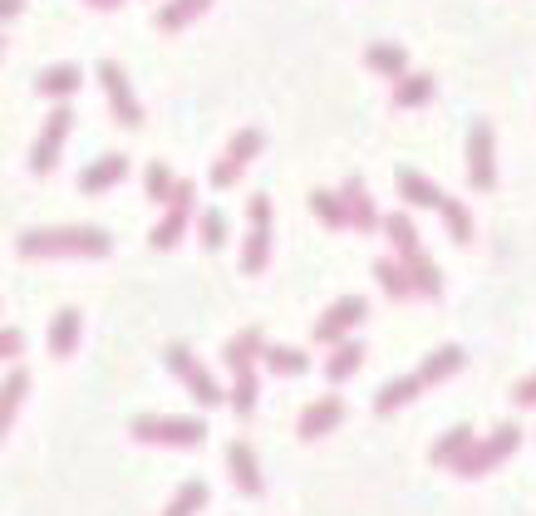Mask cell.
<instances>
[{
  "instance_id": "1",
  "label": "cell",
  "mask_w": 536,
  "mask_h": 516,
  "mask_svg": "<svg viewBox=\"0 0 536 516\" xmlns=\"http://www.w3.org/2000/svg\"><path fill=\"white\" fill-rule=\"evenodd\" d=\"M20 256H109V231L104 227L20 231Z\"/></svg>"
},
{
  "instance_id": "2",
  "label": "cell",
  "mask_w": 536,
  "mask_h": 516,
  "mask_svg": "<svg viewBox=\"0 0 536 516\" xmlns=\"http://www.w3.org/2000/svg\"><path fill=\"white\" fill-rule=\"evenodd\" d=\"M133 438L153 443V448H197L207 438V423L202 418H173V413H138Z\"/></svg>"
},
{
  "instance_id": "3",
  "label": "cell",
  "mask_w": 536,
  "mask_h": 516,
  "mask_svg": "<svg viewBox=\"0 0 536 516\" xmlns=\"http://www.w3.org/2000/svg\"><path fill=\"white\" fill-rule=\"evenodd\" d=\"M517 443H522V428H517V423H502V428H497L492 438H477L473 453L458 462L453 472H458V477H487V472H492L497 462L517 453Z\"/></svg>"
},
{
  "instance_id": "4",
  "label": "cell",
  "mask_w": 536,
  "mask_h": 516,
  "mask_svg": "<svg viewBox=\"0 0 536 516\" xmlns=\"http://www.w3.org/2000/svg\"><path fill=\"white\" fill-rule=\"evenodd\" d=\"M168 369H173L182 384H187V394L202 403V408H217V403H227L222 384H217V379L207 374V364H202V359H192V354H187L182 344H173V349H168Z\"/></svg>"
},
{
  "instance_id": "5",
  "label": "cell",
  "mask_w": 536,
  "mask_h": 516,
  "mask_svg": "<svg viewBox=\"0 0 536 516\" xmlns=\"http://www.w3.org/2000/svg\"><path fill=\"white\" fill-rule=\"evenodd\" d=\"M251 236H246V251H241V271L246 276H261L266 261H271V197H251Z\"/></svg>"
},
{
  "instance_id": "6",
  "label": "cell",
  "mask_w": 536,
  "mask_h": 516,
  "mask_svg": "<svg viewBox=\"0 0 536 516\" xmlns=\"http://www.w3.org/2000/svg\"><path fill=\"white\" fill-rule=\"evenodd\" d=\"M468 182L477 192L497 187V138H492V123H473L468 128Z\"/></svg>"
},
{
  "instance_id": "7",
  "label": "cell",
  "mask_w": 536,
  "mask_h": 516,
  "mask_svg": "<svg viewBox=\"0 0 536 516\" xmlns=\"http://www.w3.org/2000/svg\"><path fill=\"white\" fill-rule=\"evenodd\" d=\"M364 315H369L364 295H345V300H335V305L320 315V325L310 330V340H315V344H330V349H335L340 340H350V330H355Z\"/></svg>"
},
{
  "instance_id": "8",
  "label": "cell",
  "mask_w": 536,
  "mask_h": 516,
  "mask_svg": "<svg viewBox=\"0 0 536 516\" xmlns=\"http://www.w3.org/2000/svg\"><path fill=\"white\" fill-rule=\"evenodd\" d=\"M99 84H104V94H109L114 118H119L123 128H138V123H143V104H138V94H133L128 74H123L114 59H104V64H99Z\"/></svg>"
},
{
  "instance_id": "9",
  "label": "cell",
  "mask_w": 536,
  "mask_h": 516,
  "mask_svg": "<svg viewBox=\"0 0 536 516\" xmlns=\"http://www.w3.org/2000/svg\"><path fill=\"white\" fill-rule=\"evenodd\" d=\"M345 423V399L340 394H320V399H310L300 408L296 418V433L310 443V438H325V433H335Z\"/></svg>"
},
{
  "instance_id": "10",
  "label": "cell",
  "mask_w": 536,
  "mask_h": 516,
  "mask_svg": "<svg viewBox=\"0 0 536 516\" xmlns=\"http://www.w3.org/2000/svg\"><path fill=\"white\" fill-rule=\"evenodd\" d=\"M69 128H74V114H69V109L60 104L55 114L45 118V128H40V138H35V148H30V168H35V172H50V168H55V158H60Z\"/></svg>"
},
{
  "instance_id": "11",
  "label": "cell",
  "mask_w": 536,
  "mask_h": 516,
  "mask_svg": "<svg viewBox=\"0 0 536 516\" xmlns=\"http://www.w3.org/2000/svg\"><path fill=\"white\" fill-rule=\"evenodd\" d=\"M261 153V133L256 128H241L237 138L227 143V153H222V163L212 168V187H232L241 172H246V163Z\"/></svg>"
},
{
  "instance_id": "12",
  "label": "cell",
  "mask_w": 536,
  "mask_h": 516,
  "mask_svg": "<svg viewBox=\"0 0 536 516\" xmlns=\"http://www.w3.org/2000/svg\"><path fill=\"white\" fill-rule=\"evenodd\" d=\"M227 472H232V482H237L246 497H261L266 477H261V462H256V453H251L246 443H227Z\"/></svg>"
},
{
  "instance_id": "13",
  "label": "cell",
  "mask_w": 536,
  "mask_h": 516,
  "mask_svg": "<svg viewBox=\"0 0 536 516\" xmlns=\"http://www.w3.org/2000/svg\"><path fill=\"white\" fill-rule=\"evenodd\" d=\"M340 197H345V207H350V227L355 231H379L384 227V217L374 212V202H369V192H364V182H359V177H345Z\"/></svg>"
},
{
  "instance_id": "14",
  "label": "cell",
  "mask_w": 536,
  "mask_h": 516,
  "mask_svg": "<svg viewBox=\"0 0 536 516\" xmlns=\"http://www.w3.org/2000/svg\"><path fill=\"white\" fill-rule=\"evenodd\" d=\"M261 354H266V335H261V330H241V335H232L227 349H222V359H227V369H232V374L256 369V364H261Z\"/></svg>"
},
{
  "instance_id": "15",
  "label": "cell",
  "mask_w": 536,
  "mask_h": 516,
  "mask_svg": "<svg viewBox=\"0 0 536 516\" xmlns=\"http://www.w3.org/2000/svg\"><path fill=\"white\" fill-rule=\"evenodd\" d=\"M399 197H404V202H414V207H428V212H438L448 192H443L438 182H428L423 172H414V168H399Z\"/></svg>"
},
{
  "instance_id": "16",
  "label": "cell",
  "mask_w": 536,
  "mask_h": 516,
  "mask_svg": "<svg viewBox=\"0 0 536 516\" xmlns=\"http://www.w3.org/2000/svg\"><path fill=\"white\" fill-rule=\"evenodd\" d=\"M79 84H84V69H79V64H50V69L35 79V89H40L45 99H69V94H79Z\"/></svg>"
},
{
  "instance_id": "17",
  "label": "cell",
  "mask_w": 536,
  "mask_h": 516,
  "mask_svg": "<svg viewBox=\"0 0 536 516\" xmlns=\"http://www.w3.org/2000/svg\"><path fill=\"white\" fill-rule=\"evenodd\" d=\"M473 443H477L473 428H468V423H458V428H448V433L433 443V453H428V458L438 462V467H458V462L473 453Z\"/></svg>"
},
{
  "instance_id": "18",
  "label": "cell",
  "mask_w": 536,
  "mask_h": 516,
  "mask_svg": "<svg viewBox=\"0 0 536 516\" xmlns=\"http://www.w3.org/2000/svg\"><path fill=\"white\" fill-rule=\"evenodd\" d=\"M364 59H369V69H374V74H384L389 84H399V79L409 74V55H404V45H384V40H374V45L364 50Z\"/></svg>"
},
{
  "instance_id": "19",
  "label": "cell",
  "mask_w": 536,
  "mask_h": 516,
  "mask_svg": "<svg viewBox=\"0 0 536 516\" xmlns=\"http://www.w3.org/2000/svg\"><path fill=\"white\" fill-rule=\"evenodd\" d=\"M128 177V158L123 153H109V158H99L94 168H84V177H79V187L94 197V192H109L114 182H123Z\"/></svg>"
},
{
  "instance_id": "20",
  "label": "cell",
  "mask_w": 536,
  "mask_h": 516,
  "mask_svg": "<svg viewBox=\"0 0 536 516\" xmlns=\"http://www.w3.org/2000/svg\"><path fill=\"white\" fill-rule=\"evenodd\" d=\"M458 369H463V349H458V344H443V349H433V354L418 364L414 374L423 379V384H443V379L458 374Z\"/></svg>"
},
{
  "instance_id": "21",
  "label": "cell",
  "mask_w": 536,
  "mask_h": 516,
  "mask_svg": "<svg viewBox=\"0 0 536 516\" xmlns=\"http://www.w3.org/2000/svg\"><path fill=\"white\" fill-rule=\"evenodd\" d=\"M374 281L384 286L389 300H409V295H418L414 281H409V266H404V261H389V256H379V261H374Z\"/></svg>"
},
{
  "instance_id": "22",
  "label": "cell",
  "mask_w": 536,
  "mask_h": 516,
  "mask_svg": "<svg viewBox=\"0 0 536 516\" xmlns=\"http://www.w3.org/2000/svg\"><path fill=\"white\" fill-rule=\"evenodd\" d=\"M384 231H389V246L399 251V261H404V266L423 256V246H418V231H414V222H409L404 212H389V217H384Z\"/></svg>"
},
{
  "instance_id": "23",
  "label": "cell",
  "mask_w": 536,
  "mask_h": 516,
  "mask_svg": "<svg viewBox=\"0 0 536 516\" xmlns=\"http://www.w3.org/2000/svg\"><path fill=\"white\" fill-rule=\"evenodd\" d=\"M428 384L418 379V374H404V379H389L379 394H374V413H394V408H404L409 399H418Z\"/></svg>"
},
{
  "instance_id": "24",
  "label": "cell",
  "mask_w": 536,
  "mask_h": 516,
  "mask_svg": "<svg viewBox=\"0 0 536 516\" xmlns=\"http://www.w3.org/2000/svg\"><path fill=\"white\" fill-rule=\"evenodd\" d=\"M30 394V374L25 369H10V379L0 384V438H5V428H10V418L20 413V399Z\"/></svg>"
},
{
  "instance_id": "25",
  "label": "cell",
  "mask_w": 536,
  "mask_h": 516,
  "mask_svg": "<svg viewBox=\"0 0 536 516\" xmlns=\"http://www.w3.org/2000/svg\"><path fill=\"white\" fill-rule=\"evenodd\" d=\"M433 99V74H404L394 84V109H423Z\"/></svg>"
},
{
  "instance_id": "26",
  "label": "cell",
  "mask_w": 536,
  "mask_h": 516,
  "mask_svg": "<svg viewBox=\"0 0 536 516\" xmlns=\"http://www.w3.org/2000/svg\"><path fill=\"white\" fill-rule=\"evenodd\" d=\"M359 364H364V344L340 340L335 349H330V364H325V374H330L335 384H345L350 374H359Z\"/></svg>"
},
{
  "instance_id": "27",
  "label": "cell",
  "mask_w": 536,
  "mask_h": 516,
  "mask_svg": "<svg viewBox=\"0 0 536 516\" xmlns=\"http://www.w3.org/2000/svg\"><path fill=\"white\" fill-rule=\"evenodd\" d=\"M310 212H315L330 231L350 227V207H345V197H340V192H310Z\"/></svg>"
},
{
  "instance_id": "28",
  "label": "cell",
  "mask_w": 536,
  "mask_h": 516,
  "mask_svg": "<svg viewBox=\"0 0 536 516\" xmlns=\"http://www.w3.org/2000/svg\"><path fill=\"white\" fill-rule=\"evenodd\" d=\"M261 369H271V374H305V369H310V359H305L300 349H291V344H266Z\"/></svg>"
},
{
  "instance_id": "29",
  "label": "cell",
  "mask_w": 536,
  "mask_h": 516,
  "mask_svg": "<svg viewBox=\"0 0 536 516\" xmlns=\"http://www.w3.org/2000/svg\"><path fill=\"white\" fill-rule=\"evenodd\" d=\"M187 222H192V212H182V207H168V212H163V222L153 227V236H148V241H153L158 251H168V246H178L182 236H187Z\"/></svg>"
},
{
  "instance_id": "30",
  "label": "cell",
  "mask_w": 536,
  "mask_h": 516,
  "mask_svg": "<svg viewBox=\"0 0 536 516\" xmlns=\"http://www.w3.org/2000/svg\"><path fill=\"white\" fill-rule=\"evenodd\" d=\"M207 497H212V492H207V482H197V477H192V482H182L178 487V497L168 502V512L163 516H197L202 507H207Z\"/></svg>"
},
{
  "instance_id": "31",
  "label": "cell",
  "mask_w": 536,
  "mask_h": 516,
  "mask_svg": "<svg viewBox=\"0 0 536 516\" xmlns=\"http://www.w3.org/2000/svg\"><path fill=\"white\" fill-rule=\"evenodd\" d=\"M256 394H261V379H256V369H241V374H232V408H237L241 418H251L256 413Z\"/></svg>"
},
{
  "instance_id": "32",
  "label": "cell",
  "mask_w": 536,
  "mask_h": 516,
  "mask_svg": "<svg viewBox=\"0 0 536 516\" xmlns=\"http://www.w3.org/2000/svg\"><path fill=\"white\" fill-rule=\"evenodd\" d=\"M74 344H79V310H60L50 325V349L64 359V354H74Z\"/></svg>"
},
{
  "instance_id": "33",
  "label": "cell",
  "mask_w": 536,
  "mask_h": 516,
  "mask_svg": "<svg viewBox=\"0 0 536 516\" xmlns=\"http://www.w3.org/2000/svg\"><path fill=\"white\" fill-rule=\"evenodd\" d=\"M207 5H212V0H173V5H163V10H158V30H182V25H192Z\"/></svg>"
},
{
  "instance_id": "34",
  "label": "cell",
  "mask_w": 536,
  "mask_h": 516,
  "mask_svg": "<svg viewBox=\"0 0 536 516\" xmlns=\"http://www.w3.org/2000/svg\"><path fill=\"white\" fill-rule=\"evenodd\" d=\"M409 281H414V290L418 295H428V300H438V295H443V276H438V266H433L428 256L409 261Z\"/></svg>"
},
{
  "instance_id": "35",
  "label": "cell",
  "mask_w": 536,
  "mask_h": 516,
  "mask_svg": "<svg viewBox=\"0 0 536 516\" xmlns=\"http://www.w3.org/2000/svg\"><path fill=\"white\" fill-rule=\"evenodd\" d=\"M143 187H148V197H153V202H163V207H168V197H173L178 177H173V168H168V163H148V172H143Z\"/></svg>"
},
{
  "instance_id": "36",
  "label": "cell",
  "mask_w": 536,
  "mask_h": 516,
  "mask_svg": "<svg viewBox=\"0 0 536 516\" xmlns=\"http://www.w3.org/2000/svg\"><path fill=\"white\" fill-rule=\"evenodd\" d=\"M438 217H443V227H448V236H453V241H468V236H473V217H468V207H463V202L443 197Z\"/></svg>"
},
{
  "instance_id": "37",
  "label": "cell",
  "mask_w": 536,
  "mask_h": 516,
  "mask_svg": "<svg viewBox=\"0 0 536 516\" xmlns=\"http://www.w3.org/2000/svg\"><path fill=\"white\" fill-rule=\"evenodd\" d=\"M197 227H202V246H207V251H222V246H227V217H222L217 207H212V212H202V222H197Z\"/></svg>"
},
{
  "instance_id": "38",
  "label": "cell",
  "mask_w": 536,
  "mask_h": 516,
  "mask_svg": "<svg viewBox=\"0 0 536 516\" xmlns=\"http://www.w3.org/2000/svg\"><path fill=\"white\" fill-rule=\"evenodd\" d=\"M20 349H25L20 330H0V359H20Z\"/></svg>"
},
{
  "instance_id": "39",
  "label": "cell",
  "mask_w": 536,
  "mask_h": 516,
  "mask_svg": "<svg viewBox=\"0 0 536 516\" xmlns=\"http://www.w3.org/2000/svg\"><path fill=\"white\" fill-rule=\"evenodd\" d=\"M512 399L522 403V408H536V369L522 379V384H517V389H512Z\"/></svg>"
},
{
  "instance_id": "40",
  "label": "cell",
  "mask_w": 536,
  "mask_h": 516,
  "mask_svg": "<svg viewBox=\"0 0 536 516\" xmlns=\"http://www.w3.org/2000/svg\"><path fill=\"white\" fill-rule=\"evenodd\" d=\"M20 15V0H0V20H15Z\"/></svg>"
},
{
  "instance_id": "41",
  "label": "cell",
  "mask_w": 536,
  "mask_h": 516,
  "mask_svg": "<svg viewBox=\"0 0 536 516\" xmlns=\"http://www.w3.org/2000/svg\"><path fill=\"white\" fill-rule=\"evenodd\" d=\"M89 5H94V10H119L123 0H89Z\"/></svg>"
},
{
  "instance_id": "42",
  "label": "cell",
  "mask_w": 536,
  "mask_h": 516,
  "mask_svg": "<svg viewBox=\"0 0 536 516\" xmlns=\"http://www.w3.org/2000/svg\"><path fill=\"white\" fill-rule=\"evenodd\" d=\"M0 50H5V40H0Z\"/></svg>"
}]
</instances>
